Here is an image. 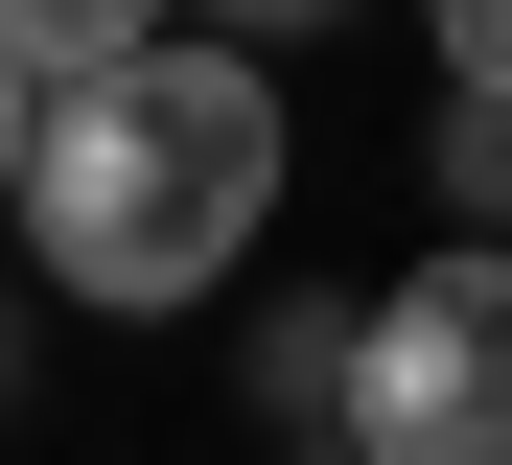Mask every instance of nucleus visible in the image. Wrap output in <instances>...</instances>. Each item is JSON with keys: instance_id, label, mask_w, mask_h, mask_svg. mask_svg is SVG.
I'll use <instances>...</instances> for the list:
<instances>
[{"instance_id": "7", "label": "nucleus", "mask_w": 512, "mask_h": 465, "mask_svg": "<svg viewBox=\"0 0 512 465\" xmlns=\"http://www.w3.org/2000/svg\"><path fill=\"white\" fill-rule=\"evenodd\" d=\"M24 140H47V93H24V70H0V210H24Z\"/></svg>"}, {"instance_id": "1", "label": "nucleus", "mask_w": 512, "mask_h": 465, "mask_svg": "<svg viewBox=\"0 0 512 465\" xmlns=\"http://www.w3.org/2000/svg\"><path fill=\"white\" fill-rule=\"evenodd\" d=\"M280 70L256 47H140L94 93H47V140H24V279L47 303H94V326H163V303H210V279L280 233Z\"/></svg>"}, {"instance_id": "6", "label": "nucleus", "mask_w": 512, "mask_h": 465, "mask_svg": "<svg viewBox=\"0 0 512 465\" xmlns=\"http://www.w3.org/2000/svg\"><path fill=\"white\" fill-rule=\"evenodd\" d=\"M443 24V93H512V0H419Z\"/></svg>"}, {"instance_id": "5", "label": "nucleus", "mask_w": 512, "mask_h": 465, "mask_svg": "<svg viewBox=\"0 0 512 465\" xmlns=\"http://www.w3.org/2000/svg\"><path fill=\"white\" fill-rule=\"evenodd\" d=\"M187 24H210V47H256V70H280V47H326V24H350V0H187Z\"/></svg>"}, {"instance_id": "2", "label": "nucleus", "mask_w": 512, "mask_h": 465, "mask_svg": "<svg viewBox=\"0 0 512 465\" xmlns=\"http://www.w3.org/2000/svg\"><path fill=\"white\" fill-rule=\"evenodd\" d=\"M350 465H512V233H443L350 303Z\"/></svg>"}, {"instance_id": "3", "label": "nucleus", "mask_w": 512, "mask_h": 465, "mask_svg": "<svg viewBox=\"0 0 512 465\" xmlns=\"http://www.w3.org/2000/svg\"><path fill=\"white\" fill-rule=\"evenodd\" d=\"M140 47H187V0H0V70H24V93H94Z\"/></svg>"}, {"instance_id": "4", "label": "nucleus", "mask_w": 512, "mask_h": 465, "mask_svg": "<svg viewBox=\"0 0 512 465\" xmlns=\"http://www.w3.org/2000/svg\"><path fill=\"white\" fill-rule=\"evenodd\" d=\"M256 419L350 442V303H256Z\"/></svg>"}]
</instances>
